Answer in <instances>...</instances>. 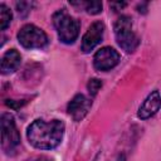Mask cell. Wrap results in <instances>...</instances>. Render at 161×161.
<instances>
[{
  "label": "cell",
  "instance_id": "cell-6",
  "mask_svg": "<svg viewBox=\"0 0 161 161\" xmlns=\"http://www.w3.org/2000/svg\"><path fill=\"white\" fill-rule=\"evenodd\" d=\"M119 62V54L116 49L111 47H103L101 48L93 58V64L94 68L98 70H109L113 67H116Z\"/></svg>",
  "mask_w": 161,
  "mask_h": 161
},
{
  "label": "cell",
  "instance_id": "cell-14",
  "mask_svg": "<svg viewBox=\"0 0 161 161\" xmlns=\"http://www.w3.org/2000/svg\"><path fill=\"white\" fill-rule=\"evenodd\" d=\"M117 161H126V156L122 153V155H119L118 157H117Z\"/></svg>",
  "mask_w": 161,
  "mask_h": 161
},
{
  "label": "cell",
  "instance_id": "cell-3",
  "mask_svg": "<svg viewBox=\"0 0 161 161\" xmlns=\"http://www.w3.org/2000/svg\"><path fill=\"white\" fill-rule=\"evenodd\" d=\"M113 29H114L116 40H117L118 45L123 50L131 53V52H133L137 48V45H138V38L136 36V34L132 30L131 18H128L126 15L119 16L116 20Z\"/></svg>",
  "mask_w": 161,
  "mask_h": 161
},
{
  "label": "cell",
  "instance_id": "cell-12",
  "mask_svg": "<svg viewBox=\"0 0 161 161\" xmlns=\"http://www.w3.org/2000/svg\"><path fill=\"white\" fill-rule=\"evenodd\" d=\"M83 5L86 6L87 13L89 14H98L102 11V3L99 1H88V3H83Z\"/></svg>",
  "mask_w": 161,
  "mask_h": 161
},
{
  "label": "cell",
  "instance_id": "cell-4",
  "mask_svg": "<svg viewBox=\"0 0 161 161\" xmlns=\"http://www.w3.org/2000/svg\"><path fill=\"white\" fill-rule=\"evenodd\" d=\"M20 143V136L13 116L4 113L1 116V147L6 153L14 151Z\"/></svg>",
  "mask_w": 161,
  "mask_h": 161
},
{
  "label": "cell",
  "instance_id": "cell-10",
  "mask_svg": "<svg viewBox=\"0 0 161 161\" xmlns=\"http://www.w3.org/2000/svg\"><path fill=\"white\" fill-rule=\"evenodd\" d=\"M20 60H21V57L18 50H15V49L8 50L1 58V65H0L1 73L9 74V73L15 72L18 69V67L20 65Z\"/></svg>",
  "mask_w": 161,
  "mask_h": 161
},
{
  "label": "cell",
  "instance_id": "cell-9",
  "mask_svg": "<svg viewBox=\"0 0 161 161\" xmlns=\"http://www.w3.org/2000/svg\"><path fill=\"white\" fill-rule=\"evenodd\" d=\"M161 107V96L158 91H153L147 96V98L143 101V103L138 108V117L141 119H147L152 117Z\"/></svg>",
  "mask_w": 161,
  "mask_h": 161
},
{
  "label": "cell",
  "instance_id": "cell-1",
  "mask_svg": "<svg viewBox=\"0 0 161 161\" xmlns=\"http://www.w3.org/2000/svg\"><path fill=\"white\" fill-rule=\"evenodd\" d=\"M64 135V123L59 119L43 121L35 119L26 131L29 142L40 150H52L57 147Z\"/></svg>",
  "mask_w": 161,
  "mask_h": 161
},
{
  "label": "cell",
  "instance_id": "cell-7",
  "mask_svg": "<svg viewBox=\"0 0 161 161\" xmlns=\"http://www.w3.org/2000/svg\"><path fill=\"white\" fill-rule=\"evenodd\" d=\"M104 33V25L102 21H94L82 38V50L88 53L96 45L99 44Z\"/></svg>",
  "mask_w": 161,
  "mask_h": 161
},
{
  "label": "cell",
  "instance_id": "cell-13",
  "mask_svg": "<svg viewBox=\"0 0 161 161\" xmlns=\"http://www.w3.org/2000/svg\"><path fill=\"white\" fill-rule=\"evenodd\" d=\"M101 87H102V82L97 78L89 79V82L87 84V88H88V92L91 93V96H96L98 93V91L101 89Z\"/></svg>",
  "mask_w": 161,
  "mask_h": 161
},
{
  "label": "cell",
  "instance_id": "cell-15",
  "mask_svg": "<svg viewBox=\"0 0 161 161\" xmlns=\"http://www.w3.org/2000/svg\"><path fill=\"white\" fill-rule=\"evenodd\" d=\"M39 161H47V160H45V158H40Z\"/></svg>",
  "mask_w": 161,
  "mask_h": 161
},
{
  "label": "cell",
  "instance_id": "cell-5",
  "mask_svg": "<svg viewBox=\"0 0 161 161\" xmlns=\"http://www.w3.org/2000/svg\"><path fill=\"white\" fill-rule=\"evenodd\" d=\"M18 39H19V43L28 49L43 48L48 43L47 34L40 28L33 24L24 25L18 33Z\"/></svg>",
  "mask_w": 161,
  "mask_h": 161
},
{
  "label": "cell",
  "instance_id": "cell-2",
  "mask_svg": "<svg viewBox=\"0 0 161 161\" xmlns=\"http://www.w3.org/2000/svg\"><path fill=\"white\" fill-rule=\"evenodd\" d=\"M53 24L58 31L59 39L65 43H73L79 34V21L72 18L64 9L58 10L53 15Z\"/></svg>",
  "mask_w": 161,
  "mask_h": 161
},
{
  "label": "cell",
  "instance_id": "cell-8",
  "mask_svg": "<svg viewBox=\"0 0 161 161\" xmlns=\"http://www.w3.org/2000/svg\"><path fill=\"white\" fill-rule=\"evenodd\" d=\"M91 106H92L91 99H88L83 94H77L72 98V101L68 104V113L72 116L74 121H80L86 117Z\"/></svg>",
  "mask_w": 161,
  "mask_h": 161
},
{
  "label": "cell",
  "instance_id": "cell-11",
  "mask_svg": "<svg viewBox=\"0 0 161 161\" xmlns=\"http://www.w3.org/2000/svg\"><path fill=\"white\" fill-rule=\"evenodd\" d=\"M11 18H13V15H11V11L9 10V8H6L4 4H1L0 5V28H1V30L6 29L9 26Z\"/></svg>",
  "mask_w": 161,
  "mask_h": 161
}]
</instances>
